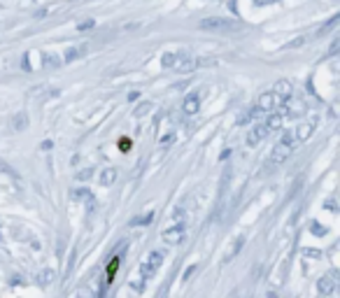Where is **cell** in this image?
Instances as JSON below:
<instances>
[{"label":"cell","mask_w":340,"mask_h":298,"mask_svg":"<svg viewBox=\"0 0 340 298\" xmlns=\"http://www.w3.org/2000/svg\"><path fill=\"white\" fill-rule=\"evenodd\" d=\"M296 149V140H294V131H284L282 133V138L278 140V145L273 147L270 151V166H280V163H284L286 158L294 154Z\"/></svg>","instance_id":"obj_1"},{"label":"cell","mask_w":340,"mask_h":298,"mask_svg":"<svg viewBox=\"0 0 340 298\" xmlns=\"http://www.w3.org/2000/svg\"><path fill=\"white\" fill-rule=\"evenodd\" d=\"M203 30H217V33H228V30H238L240 24L233 21V19H222V17H210L200 21Z\"/></svg>","instance_id":"obj_2"},{"label":"cell","mask_w":340,"mask_h":298,"mask_svg":"<svg viewBox=\"0 0 340 298\" xmlns=\"http://www.w3.org/2000/svg\"><path fill=\"white\" fill-rule=\"evenodd\" d=\"M161 263H163V252H149L147 259L140 263V280L154 277L159 272V268H161Z\"/></svg>","instance_id":"obj_3"},{"label":"cell","mask_w":340,"mask_h":298,"mask_svg":"<svg viewBox=\"0 0 340 298\" xmlns=\"http://www.w3.org/2000/svg\"><path fill=\"white\" fill-rule=\"evenodd\" d=\"M187 236V221L184 219H175L166 231H163V242L168 245H179Z\"/></svg>","instance_id":"obj_4"},{"label":"cell","mask_w":340,"mask_h":298,"mask_svg":"<svg viewBox=\"0 0 340 298\" xmlns=\"http://www.w3.org/2000/svg\"><path fill=\"white\" fill-rule=\"evenodd\" d=\"M314 126H317V117H310L308 121H303V123H298L294 128V140H296V145H301V142H305L310 135H312V131H314Z\"/></svg>","instance_id":"obj_5"},{"label":"cell","mask_w":340,"mask_h":298,"mask_svg":"<svg viewBox=\"0 0 340 298\" xmlns=\"http://www.w3.org/2000/svg\"><path fill=\"white\" fill-rule=\"evenodd\" d=\"M336 287H338V272L331 270V272H326L322 280H319V284H317V291H319V294L326 298V296H331L333 291H336Z\"/></svg>","instance_id":"obj_6"},{"label":"cell","mask_w":340,"mask_h":298,"mask_svg":"<svg viewBox=\"0 0 340 298\" xmlns=\"http://www.w3.org/2000/svg\"><path fill=\"white\" fill-rule=\"evenodd\" d=\"M268 135V128H266V123H256V126H252L250 131H247V138H245V142H247V147H256L263 138Z\"/></svg>","instance_id":"obj_7"},{"label":"cell","mask_w":340,"mask_h":298,"mask_svg":"<svg viewBox=\"0 0 340 298\" xmlns=\"http://www.w3.org/2000/svg\"><path fill=\"white\" fill-rule=\"evenodd\" d=\"M278 107V98H275V93L273 91H266V93H261L259 100H256V110H259L261 114H266V112H273Z\"/></svg>","instance_id":"obj_8"},{"label":"cell","mask_w":340,"mask_h":298,"mask_svg":"<svg viewBox=\"0 0 340 298\" xmlns=\"http://www.w3.org/2000/svg\"><path fill=\"white\" fill-rule=\"evenodd\" d=\"M273 93H275L278 100L286 103L289 98L294 96V87H291V82H289V79H278V82H275V91H273Z\"/></svg>","instance_id":"obj_9"},{"label":"cell","mask_w":340,"mask_h":298,"mask_svg":"<svg viewBox=\"0 0 340 298\" xmlns=\"http://www.w3.org/2000/svg\"><path fill=\"white\" fill-rule=\"evenodd\" d=\"M196 68H198V59H196V56L179 54V63H177V68H175V70H179V72H191V70H196Z\"/></svg>","instance_id":"obj_10"},{"label":"cell","mask_w":340,"mask_h":298,"mask_svg":"<svg viewBox=\"0 0 340 298\" xmlns=\"http://www.w3.org/2000/svg\"><path fill=\"white\" fill-rule=\"evenodd\" d=\"M198 110H200V98H198L196 93H191V96L184 98V103H182V112L191 117V114H196Z\"/></svg>","instance_id":"obj_11"},{"label":"cell","mask_w":340,"mask_h":298,"mask_svg":"<svg viewBox=\"0 0 340 298\" xmlns=\"http://www.w3.org/2000/svg\"><path fill=\"white\" fill-rule=\"evenodd\" d=\"M266 128L270 131H278V128H282V123H284V112H270L268 114V119H266Z\"/></svg>","instance_id":"obj_12"},{"label":"cell","mask_w":340,"mask_h":298,"mask_svg":"<svg viewBox=\"0 0 340 298\" xmlns=\"http://www.w3.org/2000/svg\"><path fill=\"white\" fill-rule=\"evenodd\" d=\"M100 186H112L116 182V168H103L98 175Z\"/></svg>","instance_id":"obj_13"},{"label":"cell","mask_w":340,"mask_h":298,"mask_svg":"<svg viewBox=\"0 0 340 298\" xmlns=\"http://www.w3.org/2000/svg\"><path fill=\"white\" fill-rule=\"evenodd\" d=\"M119 266H121V256L116 254L110 259V266H108V275H105V284H110L112 282V277H114V272L119 270Z\"/></svg>","instance_id":"obj_14"},{"label":"cell","mask_w":340,"mask_h":298,"mask_svg":"<svg viewBox=\"0 0 340 298\" xmlns=\"http://www.w3.org/2000/svg\"><path fill=\"white\" fill-rule=\"evenodd\" d=\"M26 126H28L26 112H17L14 117H12V131H24Z\"/></svg>","instance_id":"obj_15"},{"label":"cell","mask_w":340,"mask_h":298,"mask_svg":"<svg viewBox=\"0 0 340 298\" xmlns=\"http://www.w3.org/2000/svg\"><path fill=\"white\" fill-rule=\"evenodd\" d=\"M177 63H179V54H163V59H161V65L163 68H177Z\"/></svg>","instance_id":"obj_16"},{"label":"cell","mask_w":340,"mask_h":298,"mask_svg":"<svg viewBox=\"0 0 340 298\" xmlns=\"http://www.w3.org/2000/svg\"><path fill=\"white\" fill-rule=\"evenodd\" d=\"M149 221H154V212H147V214L133 217V219H131V226H147Z\"/></svg>","instance_id":"obj_17"},{"label":"cell","mask_w":340,"mask_h":298,"mask_svg":"<svg viewBox=\"0 0 340 298\" xmlns=\"http://www.w3.org/2000/svg\"><path fill=\"white\" fill-rule=\"evenodd\" d=\"M58 63H61V59H58L56 54H45V59H42V65H45V68H56Z\"/></svg>","instance_id":"obj_18"},{"label":"cell","mask_w":340,"mask_h":298,"mask_svg":"<svg viewBox=\"0 0 340 298\" xmlns=\"http://www.w3.org/2000/svg\"><path fill=\"white\" fill-rule=\"evenodd\" d=\"M37 282H40L42 287H49V284L54 282V270H45V272H40V277H37Z\"/></svg>","instance_id":"obj_19"},{"label":"cell","mask_w":340,"mask_h":298,"mask_svg":"<svg viewBox=\"0 0 340 298\" xmlns=\"http://www.w3.org/2000/svg\"><path fill=\"white\" fill-rule=\"evenodd\" d=\"M82 54H84V49H68V52H65V59H63V61H65V63H72V61H77V59H80Z\"/></svg>","instance_id":"obj_20"},{"label":"cell","mask_w":340,"mask_h":298,"mask_svg":"<svg viewBox=\"0 0 340 298\" xmlns=\"http://www.w3.org/2000/svg\"><path fill=\"white\" fill-rule=\"evenodd\" d=\"M149 110H152V103H142V105L135 107V117H144Z\"/></svg>","instance_id":"obj_21"},{"label":"cell","mask_w":340,"mask_h":298,"mask_svg":"<svg viewBox=\"0 0 340 298\" xmlns=\"http://www.w3.org/2000/svg\"><path fill=\"white\" fill-rule=\"evenodd\" d=\"M301 44H305V37H298V40H294V42L284 44V49H296V47H301Z\"/></svg>","instance_id":"obj_22"},{"label":"cell","mask_w":340,"mask_h":298,"mask_svg":"<svg viewBox=\"0 0 340 298\" xmlns=\"http://www.w3.org/2000/svg\"><path fill=\"white\" fill-rule=\"evenodd\" d=\"M72 198H89V191L86 189H75L72 191Z\"/></svg>","instance_id":"obj_23"},{"label":"cell","mask_w":340,"mask_h":298,"mask_svg":"<svg viewBox=\"0 0 340 298\" xmlns=\"http://www.w3.org/2000/svg\"><path fill=\"white\" fill-rule=\"evenodd\" d=\"M91 26H93V19H86V21H82V24H77V28H80V30H89Z\"/></svg>","instance_id":"obj_24"},{"label":"cell","mask_w":340,"mask_h":298,"mask_svg":"<svg viewBox=\"0 0 340 298\" xmlns=\"http://www.w3.org/2000/svg\"><path fill=\"white\" fill-rule=\"evenodd\" d=\"M142 287H144V280L131 282V289H133V291H138V294H140V291H142Z\"/></svg>","instance_id":"obj_25"},{"label":"cell","mask_w":340,"mask_h":298,"mask_svg":"<svg viewBox=\"0 0 340 298\" xmlns=\"http://www.w3.org/2000/svg\"><path fill=\"white\" fill-rule=\"evenodd\" d=\"M310 231H312L314 236H324V233H326L324 228H319V226H317V221H312V226H310Z\"/></svg>","instance_id":"obj_26"},{"label":"cell","mask_w":340,"mask_h":298,"mask_svg":"<svg viewBox=\"0 0 340 298\" xmlns=\"http://www.w3.org/2000/svg\"><path fill=\"white\" fill-rule=\"evenodd\" d=\"M170 142H175V135H172V133H170V135H166V138H163V140H161V145H163V147H166V145H170Z\"/></svg>","instance_id":"obj_27"},{"label":"cell","mask_w":340,"mask_h":298,"mask_svg":"<svg viewBox=\"0 0 340 298\" xmlns=\"http://www.w3.org/2000/svg\"><path fill=\"white\" fill-rule=\"evenodd\" d=\"M93 175V170H84V173H77V177H80V179H86V177H91Z\"/></svg>","instance_id":"obj_28"},{"label":"cell","mask_w":340,"mask_h":298,"mask_svg":"<svg viewBox=\"0 0 340 298\" xmlns=\"http://www.w3.org/2000/svg\"><path fill=\"white\" fill-rule=\"evenodd\" d=\"M194 270H196V266H191V268H187V270H184V280H189V277L194 275Z\"/></svg>","instance_id":"obj_29"},{"label":"cell","mask_w":340,"mask_h":298,"mask_svg":"<svg viewBox=\"0 0 340 298\" xmlns=\"http://www.w3.org/2000/svg\"><path fill=\"white\" fill-rule=\"evenodd\" d=\"M166 296H168V287H163V289H161V294H159V296H156V298H166Z\"/></svg>","instance_id":"obj_30"},{"label":"cell","mask_w":340,"mask_h":298,"mask_svg":"<svg viewBox=\"0 0 340 298\" xmlns=\"http://www.w3.org/2000/svg\"><path fill=\"white\" fill-rule=\"evenodd\" d=\"M263 2H268V0H256V5H263Z\"/></svg>","instance_id":"obj_31"}]
</instances>
